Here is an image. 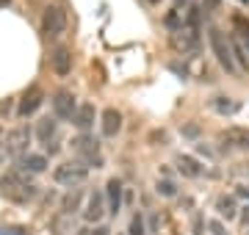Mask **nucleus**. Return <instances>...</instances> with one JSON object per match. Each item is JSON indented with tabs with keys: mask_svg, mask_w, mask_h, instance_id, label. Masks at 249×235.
<instances>
[{
	"mask_svg": "<svg viewBox=\"0 0 249 235\" xmlns=\"http://www.w3.org/2000/svg\"><path fill=\"white\" fill-rule=\"evenodd\" d=\"M0 197L11 199V202H19L25 205L36 197V185L31 183V174H25L22 169H9V172L0 177Z\"/></svg>",
	"mask_w": 249,
	"mask_h": 235,
	"instance_id": "f257e3e1",
	"label": "nucleus"
},
{
	"mask_svg": "<svg viewBox=\"0 0 249 235\" xmlns=\"http://www.w3.org/2000/svg\"><path fill=\"white\" fill-rule=\"evenodd\" d=\"M86 177H89V166H83L80 161H64L53 172V180L58 185H67V188H78Z\"/></svg>",
	"mask_w": 249,
	"mask_h": 235,
	"instance_id": "f03ea898",
	"label": "nucleus"
},
{
	"mask_svg": "<svg viewBox=\"0 0 249 235\" xmlns=\"http://www.w3.org/2000/svg\"><path fill=\"white\" fill-rule=\"evenodd\" d=\"M208 42H211V50H213V55H216V61L222 64L227 72H235L238 67H235V58H232V50H230V39L224 36L222 31L216 25H211L208 28Z\"/></svg>",
	"mask_w": 249,
	"mask_h": 235,
	"instance_id": "7ed1b4c3",
	"label": "nucleus"
},
{
	"mask_svg": "<svg viewBox=\"0 0 249 235\" xmlns=\"http://www.w3.org/2000/svg\"><path fill=\"white\" fill-rule=\"evenodd\" d=\"M72 152L78 155V161L83 163V166H94V169H100L103 166V155H100V144L94 141L91 136H78V138H72Z\"/></svg>",
	"mask_w": 249,
	"mask_h": 235,
	"instance_id": "20e7f679",
	"label": "nucleus"
},
{
	"mask_svg": "<svg viewBox=\"0 0 249 235\" xmlns=\"http://www.w3.org/2000/svg\"><path fill=\"white\" fill-rule=\"evenodd\" d=\"M42 105H45V89H42L39 83H31V86L22 91V97H19V102H17V117L19 119L34 117Z\"/></svg>",
	"mask_w": 249,
	"mask_h": 235,
	"instance_id": "39448f33",
	"label": "nucleus"
},
{
	"mask_svg": "<svg viewBox=\"0 0 249 235\" xmlns=\"http://www.w3.org/2000/svg\"><path fill=\"white\" fill-rule=\"evenodd\" d=\"M67 31V11L61 6H47L42 14V34L47 39H58Z\"/></svg>",
	"mask_w": 249,
	"mask_h": 235,
	"instance_id": "423d86ee",
	"label": "nucleus"
},
{
	"mask_svg": "<svg viewBox=\"0 0 249 235\" xmlns=\"http://www.w3.org/2000/svg\"><path fill=\"white\" fill-rule=\"evenodd\" d=\"M216 141L224 150H249V127H241V125L224 127V130H219Z\"/></svg>",
	"mask_w": 249,
	"mask_h": 235,
	"instance_id": "0eeeda50",
	"label": "nucleus"
},
{
	"mask_svg": "<svg viewBox=\"0 0 249 235\" xmlns=\"http://www.w3.org/2000/svg\"><path fill=\"white\" fill-rule=\"evenodd\" d=\"M28 147H31V130L28 127H14L6 136V152L11 158H17V161L22 155H28Z\"/></svg>",
	"mask_w": 249,
	"mask_h": 235,
	"instance_id": "6e6552de",
	"label": "nucleus"
},
{
	"mask_svg": "<svg viewBox=\"0 0 249 235\" xmlns=\"http://www.w3.org/2000/svg\"><path fill=\"white\" fill-rule=\"evenodd\" d=\"M53 114H55V119H72L75 117V111H78V102H75V94L72 91H67V89H58L53 94Z\"/></svg>",
	"mask_w": 249,
	"mask_h": 235,
	"instance_id": "1a4fd4ad",
	"label": "nucleus"
},
{
	"mask_svg": "<svg viewBox=\"0 0 249 235\" xmlns=\"http://www.w3.org/2000/svg\"><path fill=\"white\" fill-rule=\"evenodd\" d=\"M50 69H53L58 78H67L72 72V50L67 45H55L50 50Z\"/></svg>",
	"mask_w": 249,
	"mask_h": 235,
	"instance_id": "9d476101",
	"label": "nucleus"
},
{
	"mask_svg": "<svg viewBox=\"0 0 249 235\" xmlns=\"http://www.w3.org/2000/svg\"><path fill=\"white\" fill-rule=\"evenodd\" d=\"M172 47L178 50V53H194L196 47H199V34H196V28H180L172 34Z\"/></svg>",
	"mask_w": 249,
	"mask_h": 235,
	"instance_id": "9b49d317",
	"label": "nucleus"
},
{
	"mask_svg": "<svg viewBox=\"0 0 249 235\" xmlns=\"http://www.w3.org/2000/svg\"><path fill=\"white\" fill-rule=\"evenodd\" d=\"M106 213H108L106 194H103V191H91L89 202H86V208H83V218H86V221H100Z\"/></svg>",
	"mask_w": 249,
	"mask_h": 235,
	"instance_id": "f8f14e48",
	"label": "nucleus"
},
{
	"mask_svg": "<svg viewBox=\"0 0 249 235\" xmlns=\"http://www.w3.org/2000/svg\"><path fill=\"white\" fill-rule=\"evenodd\" d=\"M100 130H103V136L106 138H114L119 130H122V114L116 108H106L100 114Z\"/></svg>",
	"mask_w": 249,
	"mask_h": 235,
	"instance_id": "ddd939ff",
	"label": "nucleus"
},
{
	"mask_svg": "<svg viewBox=\"0 0 249 235\" xmlns=\"http://www.w3.org/2000/svg\"><path fill=\"white\" fill-rule=\"evenodd\" d=\"M106 205H108V213L116 216L122 210V180L119 177H111L106 183Z\"/></svg>",
	"mask_w": 249,
	"mask_h": 235,
	"instance_id": "4468645a",
	"label": "nucleus"
},
{
	"mask_svg": "<svg viewBox=\"0 0 249 235\" xmlns=\"http://www.w3.org/2000/svg\"><path fill=\"white\" fill-rule=\"evenodd\" d=\"M14 166L22 169L25 174H42V172H47V158L45 155H36V152H28V155H22Z\"/></svg>",
	"mask_w": 249,
	"mask_h": 235,
	"instance_id": "2eb2a0df",
	"label": "nucleus"
},
{
	"mask_svg": "<svg viewBox=\"0 0 249 235\" xmlns=\"http://www.w3.org/2000/svg\"><path fill=\"white\" fill-rule=\"evenodd\" d=\"M94 119H97V108L91 105V102H83V105H78V111H75V117H72V125L78 127V130H89L91 125H94Z\"/></svg>",
	"mask_w": 249,
	"mask_h": 235,
	"instance_id": "dca6fc26",
	"label": "nucleus"
},
{
	"mask_svg": "<svg viewBox=\"0 0 249 235\" xmlns=\"http://www.w3.org/2000/svg\"><path fill=\"white\" fill-rule=\"evenodd\" d=\"M175 166H178V172L183 174V177H188V180H194V177H199V174H202L199 161H196V158H191V155H178V158H175Z\"/></svg>",
	"mask_w": 249,
	"mask_h": 235,
	"instance_id": "f3484780",
	"label": "nucleus"
},
{
	"mask_svg": "<svg viewBox=\"0 0 249 235\" xmlns=\"http://www.w3.org/2000/svg\"><path fill=\"white\" fill-rule=\"evenodd\" d=\"M55 130H58V122L50 119V117H45V119H39V122H36V138H39L42 144H50V141H53Z\"/></svg>",
	"mask_w": 249,
	"mask_h": 235,
	"instance_id": "a211bd4d",
	"label": "nucleus"
},
{
	"mask_svg": "<svg viewBox=\"0 0 249 235\" xmlns=\"http://www.w3.org/2000/svg\"><path fill=\"white\" fill-rule=\"evenodd\" d=\"M80 199H83V191H80V188H72L70 194L61 199V213H64V216L78 213V210H80Z\"/></svg>",
	"mask_w": 249,
	"mask_h": 235,
	"instance_id": "6ab92c4d",
	"label": "nucleus"
},
{
	"mask_svg": "<svg viewBox=\"0 0 249 235\" xmlns=\"http://www.w3.org/2000/svg\"><path fill=\"white\" fill-rule=\"evenodd\" d=\"M216 210H219V216L232 221V218L238 216V205H235V199L232 197H219L216 199Z\"/></svg>",
	"mask_w": 249,
	"mask_h": 235,
	"instance_id": "aec40b11",
	"label": "nucleus"
},
{
	"mask_svg": "<svg viewBox=\"0 0 249 235\" xmlns=\"http://www.w3.org/2000/svg\"><path fill=\"white\" fill-rule=\"evenodd\" d=\"M232 28H235V34H238V42H241V47H247L249 50V19H244L241 14H235L232 17Z\"/></svg>",
	"mask_w": 249,
	"mask_h": 235,
	"instance_id": "412c9836",
	"label": "nucleus"
},
{
	"mask_svg": "<svg viewBox=\"0 0 249 235\" xmlns=\"http://www.w3.org/2000/svg\"><path fill=\"white\" fill-rule=\"evenodd\" d=\"M213 108L219 111V114H238L241 102H235V100H230V97H213Z\"/></svg>",
	"mask_w": 249,
	"mask_h": 235,
	"instance_id": "4be33fe9",
	"label": "nucleus"
},
{
	"mask_svg": "<svg viewBox=\"0 0 249 235\" xmlns=\"http://www.w3.org/2000/svg\"><path fill=\"white\" fill-rule=\"evenodd\" d=\"M127 235H147V227H144V216H142V213H136V216L130 218Z\"/></svg>",
	"mask_w": 249,
	"mask_h": 235,
	"instance_id": "5701e85b",
	"label": "nucleus"
},
{
	"mask_svg": "<svg viewBox=\"0 0 249 235\" xmlns=\"http://www.w3.org/2000/svg\"><path fill=\"white\" fill-rule=\"evenodd\" d=\"M158 194H163V197H178V188H175V183L172 180H158Z\"/></svg>",
	"mask_w": 249,
	"mask_h": 235,
	"instance_id": "b1692460",
	"label": "nucleus"
},
{
	"mask_svg": "<svg viewBox=\"0 0 249 235\" xmlns=\"http://www.w3.org/2000/svg\"><path fill=\"white\" fill-rule=\"evenodd\" d=\"M208 230H211L213 235H227L224 224H222V221H216V218H211V221H208Z\"/></svg>",
	"mask_w": 249,
	"mask_h": 235,
	"instance_id": "393cba45",
	"label": "nucleus"
},
{
	"mask_svg": "<svg viewBox=\"0 0 249 235\" xmlns=\"http://www.w3.org/2000/svg\"><path fill=\"white\" fill-rule=\"evenodd\" d=\"M219 3H222V0H205V3H202V11H213Z\"/></svg>",
	"mask_w": 249,
	"mask_h": 235,
	"instance_id": "a878e982",
	"label": "nucleus"
},
{
	"mask_svg": "<svg viewBox=\"0 0 249 235\" xmlns=\"http://www.w3.org/2000/svg\"><path fill=\"white\" fill-rule=\"evenodd\" d=\"M0 114H3V117H9V114H11V100L0 102Z\"/></svg>",
	"mask_w": 249,
	"mask_h": 235,
	"instance_id": "bb28decb",
	"label": "nucleus"
},
{
	"mask_svg": "<svg viewBox=\"0 0 249 235\" xmlns=\"http://www.w3.org/2000/svg\"><path fill=\"white\" fill-rule=\"evenodd\" d=\"M91 235H111V230H108V227H94Z\"/></svg>",
	"mask_w": 249,
	"mask_h": 235,
	"instance_id": "cd10ccee",
	"label": "nucleus"
},
{
	"mask_svg": "<svg viewBox=\"0 0 249 235\" xmlns=\"http://www.w3.org/2000/svg\"><path fill=\"white\" fill-rule=\"evenodd\" d=\"M241 224H244V227H249V208H244V210H241Z\"/></svg>",
	"mask_w": 249,
	"mask_h": 235,
	"instance_id": "c85d7f7f",
	"label": "nucleus"
},
{
	"mask_svg": "<svg viewBox=\"0 0 249 235\" xmlns=\"http://www.w3.org/2000/svg\"><path fill=\"white\" fill-rule=\"evenodd\" d=\"M45 150H47L50 155H55V152H58V144H55V141H50V144H45Z\"/></svg>",
	"mask_w": 249,
	"mask_h": 235,
	"instance_id": "c756f323",
	"label": "nucleus"
},
{
	"mask_svg": "<svg viewBox=\"0 0 249 235\" xmlns=\"http://www.w3.org/2000/svg\"><path fill=\"white\" fill-rule=\"evenodd\" d=\"M235 194H238V197H244V199H249V185H241Z\"/></svg>",
	"mask_w": 249,
	"mask_h": 235,
	"instance_id": "7c9ffc66",
	"label": "nucleus"
},
{
	"mask_svg": "<svg viewBox=\"0 0 249 235\" xmlns=\"http://www.w3.org/2000/svg\"><path fill=\"white\" fill-rule=\"evenodd\" d=\"M11 0H0V9H6V6H9Z\"/></svg>",
	"mask_w": 249,
	"mask_h": 235,
	"instance_id": "2f4dec72",
	"label": "nucleus"
},
{
	"mask_svg": "<svg viewBox=\"0 0 249 235\" xmlns=\"http://www.w3.org/2000/svg\"><path fill=\"white\" fill-rule=\"evenodd\" d=\"M78 235H91V230H80V233Z\"/></svg>",
	"mask_w": 249,
	"mask_h": 235,
	"instance_id": "473e14b6",
	"label": "nucleus"
},
{
	"mask_svg": "<svg viewBox=\"0 0 249 235\" xmlns=\"http://www.w3.org/2000/svg\"><path fill=\"white\" fill-rule=\"evenodd\" d=\"M147 3H150V6H158V3H160V0H147Z\"/></svg>",
	"mask_w": 249,
	"mask_h": 235,
	"instance_id": "72a5a7b5",
	"label": "nucleus"
},
{
	"mask_svg": "<svg viewBox=\"0 0 249 235\" xmlns=\"http://www.w3.org/2000/svg\"><path fill=\"white\" fill-rule=\"evenodd\" d=\"M0 138H3V125H0Z\"/></svg>",
	"mask_w": 249,
	"mask_h": 235,
	"instance_id": "f704fd0d",
	"label": "nucleus"
},
{
	"mask_svg": "<svg viewBox=\"0 0 249 235\" xmlns=\"http://www.w3.org/2000/svg\"><path fill=\"white\" fill-rule=\"evenodd\" d=\"M0 163H3V152H0Z\"/></svg>",
	"mask_w": 249,
	"mask_h": 235,
	"instance_id": "c9c22d12",
	"label": "nucleus"
},
{
	"mask_svg": "<svg viewBox=\"0 0 249 235\" xmlns=\"http://www.w3.org/2000/svg\"><path fill=\"white\" fill-rule=\"evenodd\" d=\"M178 3H180V0H178Z\"/></svg>",
	"mask_w": 249,
	"mask_h": 235,
	"instance_id": "e433bc0d",
	"label": "nucleus"
},
{
	"mask_svg": "<svg viewBox=\"0 0 249 235\" xmlns=\"http://www.w3.org/2000/svg\"><path fill=\"white\" fill-rule=\"evenodd\" d=\"M247 169H249V166H247Z\"/></svg>",
	"mask_w": 249,
	"mask_h": 235,
	"instance_id": "4c0bfd02",
	"label": "nucleus"
}]
</instances>
